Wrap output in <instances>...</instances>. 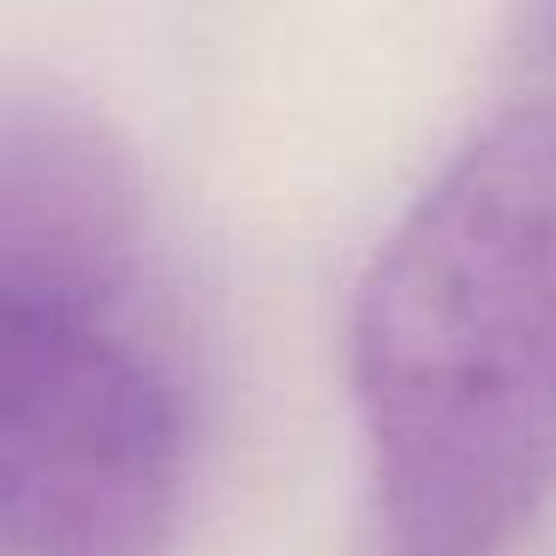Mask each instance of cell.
<instances>
[{"instance_id":"cell-1","label":"cell","mask_w":556,"mask_h":556,"mask_svg":"<svg viewBox=\"0 0 556 556\" xmlns=\"http://www.w3.org/2000/svg\"><path fill=\"white\" fill-rule=\"evenodd\" d=\"M348 365L383 556H508L556 491V109L484 121L395 216Z\"/></svg>"},{"instance_id":"cell-2","label":"cell","mask_w":556,"mask_h":556,"mask_svg":"<svg viewBox=\"0 0 556 556\" xmlns=\"http://www.w3.org/2000/svg\"><path fill=\"white\" fill-rule=\"evenodd\" d=\"M66 102L0 114V556H168L192 377L150 222Z\"/></svg>"}]
</instances>
